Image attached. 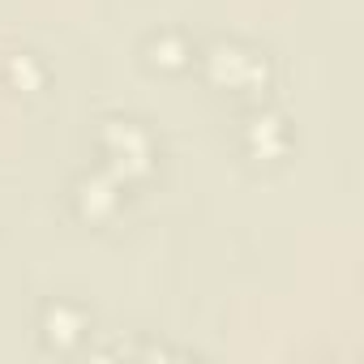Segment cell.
<instances>
[{
	"label": "cell",
	"mask_w": 364,
	"mask_h": 364,
	"mask_svg": "<svg viewBox=\"0 0 364 364\" xmlns=\"http://www.w3.org/2000/svg\"><path fill=\"white\" fill-rule=\"evenodd\" d=\"M99 141L120 171H146L150 167V137L137 120H103Z\"/></svg>",
	"instance_id": "cell-1"
},
{
	"label": "cell",
	"mask_w": 364,
	"mask_h": 364,
	"mask_svg": "<svg viewBox=\"0 0 364 364\" xmlns=\"http://www.w3.org/2000/svg\"><path fill=\"white\" fill-rule=\"evenodd\" d=\"M77 206H82V215H90V219L107 215V210L116 206V180H107V176H86L82 185H77Z\"/></svg>",
	"instance_id": "cell-4"
},
{
	"label": "cell",
	"mask_w": 364,
	"mask_h": 364,
	"mask_svg": "<svg viewBox=\"0 0 364 364\" xmlns=\"http://www.w3.org/2000/svg\"><path fill=\"white\" fill-rule=\"evenodd\" d=\"M86 334V317L73 304H48L43 309V338L52 347H73Z\"/></svg>",
	"instance_id": "cell-3"
},
{
	"label": "cell",
	"mask_w": 364,
	"mask_h": 364,
	"mask_svg": "<svg viewBox=\"0 0 364 364\" xmlns=\"http://www.w3.org/2000/svg\"><path fill=\"white\" fill-rule=\"evenodd\" d=\"M283 137H287V133H283V120H279V116L266 112V116H253V120H249V146H253L257 154H279V150H283Z\"/></svg>",
	"instance_id": "cell-5"
},
{
	"label": "cell",
	"mask_w": 364,
	"mask_h": 364,
	"mask_svg": "<svg viewBox=\"0 0 364 364\" xmlns=\"http://www.w3.org/2000/svg\"><path fill=\"white\" fill-rule=\"evenodd\" d=\"M206 65H210V77L223 82V86H262V82H266V60H262L257 52L236 48V43L210 48Z\"/></svg>",
	"instance_id": "cell-2"
},
{
	"label": "cell",
	"mask_w": 364,
	"mask_h": 364,
	"mask_svg": "<svg viewBox=\"0 0 364 364\" xmlns=\"http://www.w3.org/2000/svg\"><path fill=\"white\" fill-rule=\"evenodd\" d=\"M185 56H189V48H185V39H176V35H163V39H154V43H150V60H154V65H163V69L185 65Z\"/></svg>",
	"instance_id": "cell-6"
}]
</instances>
